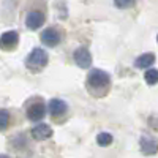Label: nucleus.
<instances>
[{"mask_svg": "<svg viewBox=\"0 0 158 158\" xmlns=\"http://www.w3.org/2000/svg\"><path fill=\"white\" fill-rule=\"evenodd\" d=\"M109 84H111V77L106 71L98 70V68L90 70V73L87 76V87H89V90H92V94L100 95V92L103 89H108Z\"/></svg>", "mask_w": 158, "mask_h": 158, "instance_id": "f257e3e1", "label": "nucleus"}, {"mask_svg": "<svg viewBox=\"0 0 158 158\" xmlns=\"http://www.w3.org/2000/svg\"><path fill=\"white\" fill-rule=\"evenodd\" d=\"M48 60H49L48 52L44 49H41V48H35L30 54L27 56V59H25V65H27L30 70L36 71L40 68H43L44 65L48 63Z\"/></svg>", "mask_w": 158, "mask_h": 158, "instance_id": "f03ea898", "label": "nucleus"}, {"mask_svg": "<svg viewBox=\"0 0 158 158\" xmlns=\"http://www.w3.org/2000/svg\"><path fill=\"white\" fill-rule=\"evenodd\" d=\"M73 60L74 63L77 65L79 68H89L90 65H92V54H90V51L84 46L81 48H77L74 52H73Z\"/></svg>", "mask_w": 158, "mask_h": 158, "instance_id": "7ed1b4c3", "label": "nucleus"}, {"mask_svg": "<svg viewBox=\"0 0 158 158\" xmlns=\"http://www.w3.org/2000/svg\"><path fill=\"white\" fill-rule=\"evenodd\" d=\"M139 146L144 155H155L158 152V139L150 135H142L139 139Z\"/></svg>", "mask_w": 158, "mask_h": 158, "instance_id": "20e7f679", "label": "nucleus"}, {"mask_svg": "<svg viewBox=\"0 0 158 158\" xmlns=\"http://www.w3.org/2000/svg\"><path fill=\"white\" fill-rule=\"evenodd\" d=\"M19 41V33L16 30H8L0 35V48L2 49H13Z\"/></svg>", "mask_w": 158, "mask_h": 158, "instance_id": "39448f33", "label": "nucleus"}, {"mask_svg": "<svg viewBox=\"0 0 158 158\" xmlns=\"http://www.w3.org/2000/svg\"><path fill=\"white\" fill-rule=\"evenodd\" d=\"M41 41H43V44H46V46H49V48L57 46V44L60 43V33H59V30L54 29V27L44 29V30L41 32Z\"/></svg>", "mask_w": 158, "mask_h": 158, "instance_id": "423d86ee", "label": "nucleus"}, {"mask_svg": "<svg viewBox=\"0 0 158 158\" xmlns=\"http://www.w3.org/2000/svg\"><path fill=\"white\" fill-rule=\"evenodd\" d=\"M44 114H46V106L41 101H36V103L30 104L27 109V117L32 122H40L44 117Z\"/></svg>", "mask_w": 158, "mask_h": 158, "instance_id": "0eeeda50", "label": "nucleus"}, {"mask_svg": "<svg viewBox=\"0 0 158 158\" xmlns=\"http://www.w3.org/2000/svg\"><path fill=\"white\" fill-rule=\"evenodd\" d=\"M43 24H44V15L40 11H30L27 15V18H25V25H27L30 30L40 29Z\"/></svg>", "mask_w": 158, "mask_h": 158, "instance_id": "6e6552de", "label": "nucleus"}, {"mask_svg": "<svg viewBox=\"0 0 158 158\" xmlns=\"http://www.w3.org/2000/svg\"><path fill=\"white\" fill-rule=\"evenodd\" d=\"M32 136L36 141H44L52 136V128L48 123H38L32 128Z\"/></svg>", "mask_w": 158, "mask_h": 158, "instance_id": "1a4fd4ad", "label": "nucleus"}, {"mask_svg": "<svg viewBox=\"0 0 158 158\" xmlns=\"http://www.w3.org/2000/svg\"><path fill=\"white\" fill-rule=\"evenodd\" d=\"M48 109H49L51 115L59 117V115H62V114L67 112L68 106H67V103H65L63 100H60V98H52V100H49V103H48Z\"/></svg>", "mask_w": 158, "mask_h": 158, "instance_id": "9d476101", "label": "nucleus"}, {"mask_svg": "<svg viewBox=\"0 0 158 158\" xmlns=\"http://www.w3.org/2000/svg\"><path fill=\"white\" fill-rule=\"evenodd\" d=\"M155 62V54L152 52H146V54H141L136 60H135V67L136 68H149L152 67Z\"/></svg>", "mask_w": 158, "mask_h": 158, "instance_id": "9b49d317", "label": "nucleus"}, {"mask_svg": "<svg viewBox=\"0 0 158 158\" xmlns=\"http://www.w3.org/2000/svg\"><path fill=\"white\" fill-rule=\"evenodd\" d=\"M112 141H114L112 135H111V133H106V131H103V133H100V135L97 136V144H98V146H101V147L111 146Z\"/></svg>", "mask_w": 158, "mask_h": 158, "instance_id": "f8f14e48", "label": "nucleus"}, {"mask_svg": "<svg viewBox=\"0 0 158 158\" xmlns=\"http://www.w3.org/2000/svg\"><path fill=\"white\" fill-rule=\"evenodd\" d=\"M144 79L149 85H155L158 82V70L156 68H149L146 73H144Z\"/></svg>", "mask_w": 158, "mask_h": 158, "instance_id": "ddd939ff", "label": "nucleus"}, {"mask_svg": "<svg viewBox=\"0 0 158 158\" xmlns=\"http://www.w3.org/2000/svg\"><path fill=\"white\" fill-rule=\"evenodd\" d=\"M10 123V112L6 109H0V131L8 128Z\"/></svg>", "mask_w": 158, "mask_h": 158, "instance_id": "4468645a", "label": "nucleus"}, {"mask_svg": "<svg viewBox=\"0 0 158 158\" xmlns=\"http://www.w3.org/2000/svg\"><path fill=\"white\" fill-rule=\"evenodd\" d=\"M136 0H114L115 6L118 8H128V6H133Z\"/></svg>", "mask_w": 158, "mask_h": 158, "instance_id": "2eb2a0df", "label": "nucleus"}, {"mask_svg": "<svg viewBox=\"0 0 158 158\" xmlns=\"http://www.w3.org/2000/svg\"><path fill=\"white\" fill-rule=\"evenodd\" d=\"M0 158H10L8 155H0Z\"/></svg>", "mask_w": 158, "mask_h": 158, "instance_id": "dca6fc26", "label": "nucleus"}, {"mask_svg": "<svg viewBox=\"0 0 158 158\" xmlns=\"http://www.w3.org/2000/svg\"><path fill=\"white\" fill-rule=\"evenodd\" d=\"M156 41H158V36H156Z\"/></svg>", "mask_w": 158, "mask_h": 158, "instance_id": "f3484780", "label": "nucleus"}]
</instances>
